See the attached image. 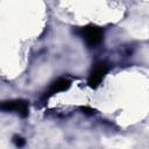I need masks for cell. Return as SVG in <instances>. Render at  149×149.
<instances>
[{
  "mask_svg": "<svg viewBox=\"0 0 149 149\" xmlns=\"http://www.w3.org/2000/svg\"><path fill=\"white\" fill-rule=\"evenodd\" d=\"M77 33L83 37V40L90 47H94V45L99 44L102 40V30L97 26L81 27V28H79V30Z\"/></svg>",
  "mask_w": 149,
  "mask_h": 149,
  "instance_id": "6da1fadb",
  "label": "cell"
},
{
  "mask_svg": "<svg viewBox=\"0 0 149 149\" xmlns=\"http://www.w3.org/2000/svg\"><path fill=\"white\" fill-rule=\"evenodd\" d=\"M107 71H108V65L106 63H104V62L97 63L93 66L92 71L90 72V76H88L87 83H88L90 87H92V88L98 87L99 84L101 83V80L104 79L105 74L107 73Z\"/></svg>",
  "mask_w": 149,
  "mask_h": 149,
  "instance_id": "7a4b0ae2",
  "label": "cell"
},
{
  "mask_svg": "<svg viewBox=\"0 0 149 149\" xmlns=\"http://www.w3.org/2000/svg\"><path fill=\"white\" fill-rule=\"evenodd\" d=\"M0 109L6 111V112H16L21 116H27L28 115V102L26 100H8L3 101L0 104Z\"/></svg>",
  "mask_w": 149,
  "mask_h": 149,
  "instance_id": "3957f363",
  "label": "cell"
},
{
  "mask_svg": "<svg viewBox=\"0 0 149 149\" xmlns=\"http://www.w3.org/2000/svg\"><path fill=\"white\" fill-rule=\"evenodd\" d=\"M69 86H70V81L68 79H65V78H58V79H56L50 85L48 93H49V95H52V94H56L58 92H63V91L68 90Z\"/></svg>",
  "mask_w": 149,
  "mask_h": 149,
  "instance_id": "277c9868",
  "label": "cell"
},
{
  "mask_svg": "<svg viewBox=\"0 0 149 149\" xmlns=\"http://www.w3.org/2000/svg\"><path fill=\"white\" fill-rule=\"evenodd\" d=\"M14 143H15V146L16 147H22V146H24V140L21 137V136H14Z\"/></svg>",
  "mask_w": 149,
  "mask_h": 149,
  "instance_id": "5b68a950",
  "label": "cell"
}]
</instances>
